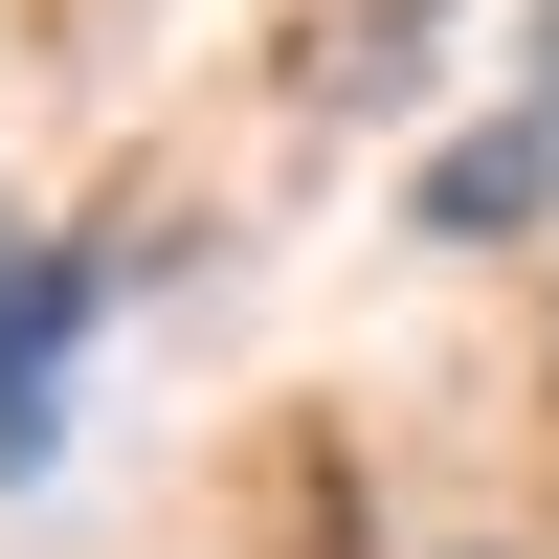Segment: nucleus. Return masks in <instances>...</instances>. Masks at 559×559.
<instances>
[{
	"mask_svg": "<svg viewBox=\"0 0 559 559\" xmlns=\"http://www.w3.org/2000/svg\"><path fill=\"white\" fill-rule=\"evenodd\" d=\"M90 313H112V269L90 247H0V492L68 448V381H90Z\"/></svg>",
	"mask_w": 559,
	"mask_h": 559,
	"instance_id": "obj_1",
	"label": "nucleus"
},
{
	"mask_svg": "<svg viewBox=\"0 0 559 559\" xmlns=\"http://www.w3.org/2000/svg\"><path fill=\"white\" fill-rule=\"evenodd\" d=\"M426 224H448V247H515V224H559V0H537V45H515V112L426 157Z\"/></svg>",
	"mask_w": 559,
	"mask_h": 559,
	"instance_id": "obj_2",
	"label": "nucleus"
},
{
	"mask_svg": "<svg viewBox=\"0 0 559 559\" xmlns=\"http://www.w3.org/2000/svg\"><path fill=\"white\" fill-rule=\"evenodd\" d=\"M448 559H515V537H448Z\"/></svg>",
	"mask_w": 559,
	"mask_h": 559,
	"instance_id": "obj_3",
	"label": "nucleus"
}]
</instances>
